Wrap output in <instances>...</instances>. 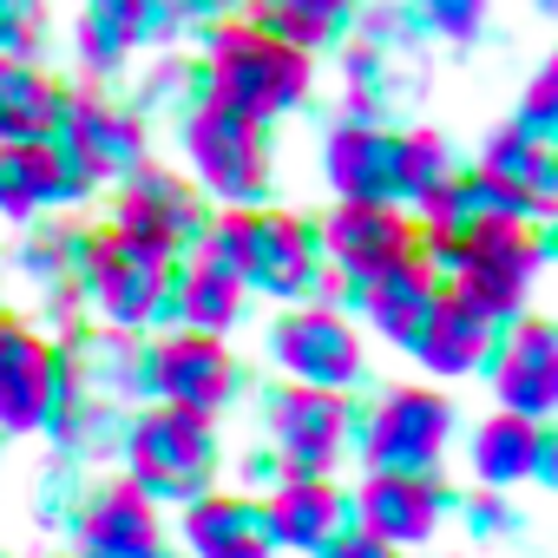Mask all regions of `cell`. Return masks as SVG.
I'll list each match as a JSON object with an SVG mask.
<instances>
[{"instance_id":"obj_1","label":"cell","mask_w":558,"mask_h":558,"mask_svg":"<svg viewBox=\"0 0 558 558\" xmlns=\"http://www.w3.org/2000/svg\"><path fill=\"white\" fill-rule=\"evenodd\" d=\"M210 99L243 112L250 125H269L310 99L316 86V53L263 34L256 21H223L210 27Z\"/></svg>"},{"instance_id":"obj_2","label":"cell","mask_w":558,"mask_h":558,"mask_svg":"<svg viewBox=\"0 0 558 558\" xmlns=\"http://www.w3.org/2000/svg\"><path fill=\"white\" fill-rule=\"evenodd\" d=\"M434 256H440L447 290L460 303H473L480 316L499 323V316H519L525 310V290H532L538 263H545V243H538V230L525 217H512V223H486L466 243H447Z\"/></svg>"},{"instance_id":"obj_3","label":"cell","mask_w":558,"mask_h":558,"mask_svg":"<svg viewBox=\"0 0 558 558\" xmlns=\"http://www.w3.org/2000/svg\"><path fill=\"white\" fill-rule=\"evenodd\" d=\"M73 276H80V296H93V310L106 316V329H138L171 296V250H151L125 230H99V236H80Z\"/></svg>"},{"instance_id":"obj_4","label":"cell","mask_w":558,"mask_h":558,"mask_svg":"<svg viewBox=\"0 0 558 558\" xmlns=\"http://www.w3.org/2000/svg\"><path fill=\"white\" fill-rule=\"evenodd\" d=\"M125 460H132V486L145 499H191L217 466L210 414H191V408L138 414L132 434H125Z\"/></svg>"},{"instance_id":"obj_5","label":"cell","mask_w":558,"mask_h":558,"mask_svg":"<svg viewBox=\"0 0 558 558\" xmlns=\"http://www.w3.org/2000/svg\"><path fill=\"white\" fill-rule=\"evenodd\" d=\"M184 158H191V178L223 197V204H256L269 191V145H263V125H250L243 112L204 99L191 119H184Z\"/></svg>"},{"instance_id":"obj_6","label":"cell","mask_w":558,"mask_h":558,"mask_svg":"<svg viewBox=\"0 0 558 558\" xmlns=\"http://www.w3.org/2000/svg\"><path fill=\"white\" fill-rule=\"evenodd\" d=\"M453 440V401L440 388H395L368 414V473H440V453Z\"/></svg>"},{"instance_id":"obj_7","label":"cell","mask_w":558,"mask_h":558,"mask_svg":"<svg viewBox=\"0 0 558 558\" xmlns=\"http://www.w3.org/2000/svg\"><path fill=\"white\" fill-rule=\"evenodd\" d=\"M269 355L290 381H310V388L362 381V336L329 303H290V316H276V329H269Z\"/></svg>"},{"instance_id":"obj_8","label":"cell","mask_w":558,"mask_h":558,"mask_svg":"<svg viewBox=\"0 0 558 558\" xmlns=\"http://www.w3.org/2000/svg\"><path fill=\"white\" fill-rule=\"evenodd\" d=\"M53 145L73 158L80 184L93 191V184H119L145 158V125H138V112H125L112 99H60Z\"/></svg>"},{"instance_id":"obj_9","label":"cell","mask_w":558,"mask_h":558,"mask_svg":"<svg viewBox=\"0 0 558 558\" xmlns=\"http://www.w3.org/2000/svg\"><path fill=\"white\" fill-rule=\"evenodd\" d=\"M316 243H323V263L342 283H368L388 263L414 256V217L395 210V204H336L323 223H316Z\"/></svg>"},{"instance_id":"obj_10","label":"cell","mask_w":558,"mask_h":558,"mask_svg":"<svg viewBox=\"0 0 558 558\" xmlns=\"http://www.w3.org/2000/svg\"><path fill=\"white\" fill-rule=\"evenodd\" d=\"M112 230H125V236H138V243H151V250L191 243V236L204 230V210H197L191 178H178L171 165L138 158V165L119 178V191H112Z\"/></svg>"},{"instance_id":"obj_11","label":"cell","mask_w":558,"mask_h":558,"mask_svg":"<svg viewBox=\"0 0 558 558\" xmlns=\"http://www.w3.org/2000/svg\"><path fill=\"white\" fill-rule=\"evenodd\" d=\"M269 440H276V460L283 473H336L342 460V440H349V401L342 388H310V381H290V395L269 408Z\"/></svg>"},{"instance_id":"obj_12","label":"cell","mask_w":558,"mask_h":558,"mask_svg":"<svg viewBox=\"0 0 558 558\" xmlns=\"http://www.w3.org/2000/svg\"><path fill=\"white\" fill-rule=\"evenodd\" d=\"M145 381L165 408H191V414H217L236 395V362L210 329H178L151 349Z\"/></svg>"},{"instance_id":"obj_13","label":"cell","mask_w":558,"mask_h":558,"mask_svg":"<svg viewBox=\"0 0 558 558\" xmlns=\"http://www.w3.org/2000/svg\"><path fill=\"white\" fill-rule=\"evenodd\" d=\"M276 303H310L316 290H329V263L316 243V223L290 217V210H256V256H250V283Z\"/></svg>"},{"instance_id":"obj_14","label":"cell","mask_w":558,"mask_h":558,"mask_svg":"<svg viewBox=\"0 0 558 558\" xmlns=\"http://www.w3.org/2000/svg\"><path fill=\"white\" fill-rule=\"evenodd\" d=\"M60 408V355L27 323H0V434H34Z\"/></svg>"},{"instance_id":"obj_15","label":"cell","mask_w":558,"mask_h":558,"mask_svg":"<svg viewBox=\"0 0 558 558\" xmlns=\"http://www.w3.org/2000/svg\"><path fill=\"white\" fill-rule=\"evenodd\" d=\"M440 512H447V493L434 473H368L362 493H355V519L368 538L381 545H427L440 532Z\"/></svg>"},{"instance_id":"obj_16","label":"cell","mask_w":558,"mask_h":558,"mask_svg":"<svg viewBox=\"0 0 558 558\" xmlns=\"http://www.w3.org/2000/svg\"><path fill=\"white\" fill-rule=\"evenodd\" d=\"M493 388H499V408L532 421L558 408V336L545 316H519L512 336L493 349Z\"/></svg>"},{"instance_id":"obj_17","label":"cell","mask_w":558,"mask_h":558,"mask_svg":"<svg viewBox=\"0 0 558 558\" xmlns=\"http://www.w3.org/2000/svg\"><path fill=\"white\" fill-rule=\"evenodd\" d=\"M73 538H80V558H158V545H165L158 506L132 480L99 486L86 499V512L73 519Z\"/></svg>"},{"instance_id":"obj_18","label":"cell","mask_w":558,"mask_h":558,"mask_svg":"<svg viewBox=\"0 0 558 558\" xmlns=\"http://www.w3.org/2000/svg\"><path fill=\"white\" fill-rule=\"evenodd\" d=\"M323 178L349 204H395V132L375 119H342L323 145Z\"/></svg>"},{"instance_id":"obj_19","label":"cell","mask_w":558,"mask_h":558,"mask_svg":"<svg viewBox=\"0 0 558 558\" xmlns=\"http://www.w3.org/2000/svg\"><path fill=\"white\" fill-rule=\"evenodd\" d=\"M263 512V538L269 545H296V551H323L336 532H349L342 519H349V506H342V493L329 486V473H296V480H283L269 493V506H256Z\"/></svg>"},{"instance_id":"obj_20","label":"cell","mask_w":558,"mask_h":558,"mask_svg":"<svg viewBox=\"0 0 558 558\" xmlns=\"http://www.w3.org/2000/svg\"><path fill=\"white\" fill-rule=\"evenodd\" d=\"M80 171L73 158L47 138H21V145H0V210L8 217H34V210H53L66 197H80Z\"/></svg>"},{"instance_id":"obj_21","label":"cell","mask_w":558,"mask_h":558,"mask_svg":"<svg viewBox=\"0 0 558 558\" xmlns=\"http://www.w3.org/2000/svg\"><path fill=\"white\" fill-rule=\"evenodd\" d=\"M434 303H440V276H434L427 256H401V263H388L381 276L362 283V310H368V323L395 349H414V336H421V323H427Z\"/></svg>"},{"instance_id":"obj_22","label":"cell","mask_w":558,"mask_h":558,"mask_svg":"<svg viewBox=\"0 0 558 558\" xmlns=\"http://www.w3.org/2000/svg\"><path fill=\"white\" fill-rule=\"evenodd\" d=\"M414 355H421L427 375L460 381V375H473L493 355V316H480L473 303H460L453 290H440V303L427 310V323L414 336Z\"/></svg>"},{"instance_id":"obj_23","label":"cell","mask_w":558,"mask_h":558,"mask_svg":"<svg viewBox=\"0 0 558 558\" xmlns=\"http://www.w3.org/2000/svg\"><path fill=\"white\" fill-rule=\"evenodd\" d=\"M184 551H191V558H269L263 512H256L250 499L204 493V499H191V512H184Z\"/></svg>"},{"instance_id":"obj_24","label":"cell","mask_w":558,"mask_h":558,"mask_svg":"<svg viewBox=\"0 0 558 558\" xmlns=\"http://www.w3.org/2000/svg\"><path fill=\"white\" fill-rule=\"evenodd\" d=\"M60 80L27 60V53H0V145H21V138H47L60 119Z\"/></svg>"},{"instance_id":"obj_25","label":"cell","mask_w":558,"mask_h":558,"mask_svg":"<svg viewBox=\"0 0 558 558\" xmlns=\"http://www.w3.org/2000/svg\"><path fill=\"white\" fill-rule=\"evenodd\" d=\"M473 473H480V486L538 480V473H545V427H538L532 414L499 408V414L480 421V434H473Z\"/></svg>"},{"instance_id":"obj_26","label":"cell","mask_w":558,"mask_h":558,"mask_svg":"<svg viewBox=\"0 0 558 558\" xmlns=\"http://www.w3.org/2000/svg\"><path fill=\"white\" fill-rule=\"evenodd\" d=\"M480 171H486L493 184H506L512 197H525V204L545 217V204H551V184H558L551 138H532L525 125H506V132H493V138H486V158H480Z\"/></svg>"},{"instance_id":"obj_27","label":"cell","mask_w":558,"mask_h":558,"mask_svg":"<svg viewBox=\"0 0 558 558\" xmlns=\"http://www.w3.org/2000/svg\"><path fill=\"white\" fill-rule=\"evenodd\" d=\"M138 14L132 0H80V66L93 80H112L125 73V60L138 53Z\"/></svg>"},{"instance_id":"obj_28","label":"cell","mask_w":558,"mask_h":558,"mask_svg":"<svg viewBox=\"0 0 558 558\" xmlns=\"http://www.w3.org/2000/svg\"><path fill=\"white\" fill-rule=\"evenodd\" d=\"M250 21L303 53H323L355 21V0H250Z\"/></svg>"},{"instance_id":"obj_29","label":"cell","mask_w":558,"mask_h":558,"mask_svg":"<svg viewBox=\"0 0 558 558\" xmlns=\"http://www.w3.org/2000/svg\"><path fill=\"white\" fill-rule=\"evenodd\" d=\"M171 303H178V323L184 329L223 336L243 316V283H236V276H223V269H210V263H191L178 283H171Z\"/></svg>"},{"instance_id":"obj_30","label":"cell","mask_w":558,"mask_h":558,"mask_svg":"<svg viewBox=\"0 0 558 558\" xmlns=\"http://www.w3.org/2000/svg\"><path fill=\"white\" fill-rule=\"evenodd\" d=\"M440 178H453L447 138H440V132H395V197L421 204Z\"/></svg>"},{"instance_id":"obj_31","label":"cell","mask_w":558,"mask_h":558,"mask_svg":"<svg viewBox=\"0 0 558 558\" xmlns=\"http://www.w3.org/2000/svg\"><path fill=\"white\" fill-rule=\"evenodd\" d=\"M250 256H256V210H223L197 243V263L236 276V283H250Z\"/></svg>"},{"instance_id":"obj_32","label":"cell","mask_w":558,"mask_h":558,"mask_svg":"<svg viewBox=\"0 0 558 558\" xmlns=\"http://www.w3.org/2000/svg\"><path fill=\"white\" fill-rule=\"evenodd\" d=\"M47 34V0H0V53H34Z\"/></svg>"},{"instance_id":"obj_33","label":"cell","mask_w":558,"mask_h":558,"mask_svg":"<svg viewBox=\"0 0 558 558\" xmlns=\"http://www.w3.org/2000/svg\"><path fill=\"white\" fill-rule=\"evenodd\" d=\"M414 8L440 40H473L486 27V0H414Z\"/></svg>"},{"instance_id":"obj_34","label":"cell","mask_w":558,"mask_h":558,"mask_svg":"<svg viewBox=\"0 0 558 558\" xmlns=\"http://www.w3.org/2000/svg\"><path fill=\"white\" fill-rule=\"evenodd\" d=\"M512 125H525L532 138H551V125H558V66H545L532 86H525V99H519V119Z\"/></svg>"},{"instance_id":"obj_35","label":"cell","mask_w":558,"mask_h":558,"mask_svg":"<svg viewBox=\"0 0 558 558\" xmlns=\"http://www.w3.org/2000/svg\"><path fill=\"white\" fill-rule=\"evenodd\" d=\"M316 558H395V545H381V538H368V532L355 525V532H336Z\"/></svg>"},{"instance_id":"obj_36","label":"cell","mask_w":558,"mask_h":558,"mask_svg":"<svg viewBox=\"0 0 558 558\" xmlns=\"http://www.w3.org/2000/svg\"><path fill=\"white\" fill-rule=\"evenodd\" d=\"M0 323H8V316H0Z\"/></svg>"}]
</instances>
